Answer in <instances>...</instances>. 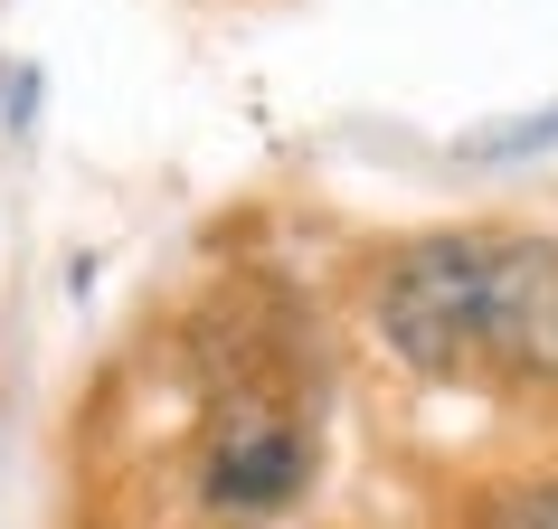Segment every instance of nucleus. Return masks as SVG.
Segmentation results:
<instances>
[{
	"label": "nucleus",
	"mask_w": 558,
	"mask_h": 529,
	"mask_svg": "<svg viewBox=\"0 0 558 529\" xmlns=\"http://www.w3.org/2000/svg\"><path fill=\"white\" fill-rule=\"evenodd\" d=\"M369 331L416 379L558 387V246L511 227L416 236L369 284Z\"/></svg>",
	"instance_id": "obj_1"
},
{
	"label": "nucleus",
	"mask_w": 558,
	"mask_h": 529,
	"mask_svg": "<svg viewBox=\"0 0 558 529\" xmlns=\"http://www.w3.org/2000/svg\"><path fill=\"white\" fill-rule=\"evenodd\" d=\"M323 435H313V397L284 379L275 350H246L199 379V416H190V472L180 492L208 529H275L313 492Z\"/></svg>",
	"instance_id": "obj_2"
},
{
	"label": "nucleus",
	"mask_w": 558,
	"mask_h": 529,
	"mask_svg": "<svg viewBox=\"0 0 558 529\" xmlns=\"http://www.w3.org/2000/svg\"><path fill=\"white\" fill-rule=\"evenodd\" d=\"M473 529H558V472L549 482H501V492L473 510Z\"/></svg>",
	"instance_id": "obj_3"
},
{
	"label": "nucleus",
	"mask_w": 558,
	"mask_h": 529,
	"mask_svg": "<svg viewBox=\"0 0 558 529\" xmlns=\"http://www.w3.org/2000/svg\"><path fill=\"white\" fill-rule=\"evenodd\" d=\"M558 143V104H539L530 123H501V133H473L464 161H521V151H549Z\"/></svg>",
	"instance_id": "obj_4"
}]
</instances>
